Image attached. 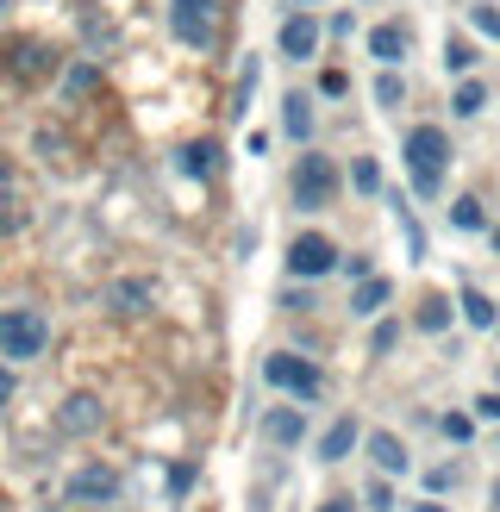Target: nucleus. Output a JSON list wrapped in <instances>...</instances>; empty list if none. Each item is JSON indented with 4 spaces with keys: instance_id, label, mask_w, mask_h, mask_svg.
Wrapping results in <instances>:
<instances>
[{
    "instance_id": "7",
    "label": "nucleus",
    "mask_w": 500,
    "mask_h": 512,
    "mask_svg": "<svg viewBox=\"0 0 500 512\" xmlns=\"http://www.w3.org/2000/svg\"><path fill=\"white\" fill-rule=\"evenodd\" d=\"M69 500H75V506H113V500H119V475H113L107 463L75 469V475H69Z\"/></svg>"
},
{
    "instance_id": "36",
    "label": "nucleus",
    "mask_w": 500,
    "mask_h": 512,
    "mask_svg": "<svg viewBox=\"0 0 500 512\" xmlns=\"http://www.w3.org/2000/svg\"><path fill=\"white\" fill-rule=\"evenodd\" d=\"M419 512H444V506H432V500H425V506H419Z\"/></svg>"
},
{
    "instance_id": "28",
    "label": "nucleus",
    "mask_w": 500,
    "mask_h": 512,
    "mask_svg": "<svg viewBox=\"0 0 500 512\" xmlns=\"http://www.w3.org/2000/svg\"><path fill=\"white\" fill-rule=\"evenodd\" d=\"M469 25H475L482 38H494V44H500V7H475V13H469Z\"/></svg>"
},
{
    "instance_id": "23",
    "label": "nucleus",
    "mask_w": 500,
    "mask_h": 512,
    "mask_svg": "<svg viewBox=\"0 0 500 512\" xmlns=\"http://www.w3.org/2000/svg\"><path fill=\"white\" fill-rule=\"evenodd\" d=\"M400 100H407V82H400L394 69H382L375 75V107H400Z\"/></svg>"
},
{
    "instance_id": "24",
    "label": "nucleus",
    "mask_w": 500,
    "mask_h": 512,
    "mask_svg": "<svg viewBox=\"0 0 500 512\" xmlns=\"http://www.w3.org/2000/svg\"><path fill=\"white\" fill-rule=\"evenodd\" d=\"M450 225H457V232H482V225H488L482 200H457V213H450Z\"/></svg>"
},
{
    "instance_id": "11",
    "label": "nucleus",
    "mask_w": 500,
    "mask_h": 512,
    "mask_svg": "<svg viewBox=\"0 0 500 512\" xmlns=\"http://www.w3.org/2000/svg\"><path fill=\"white\" fill-rule=\"evenodd\" d=\"M107 306H113L119 319L150 313V281H113V288H107Z\"/></svg>"
},
{
    "instance_id": "31",
    "label": "nucleus",
    "mask_w": 500,
    "mask_h": 512,
    "mask_svg": "<svg viewBox=\"0 0 500 512\" xmlns=\"http://www.w3.org/2000/svg\"><path fill=\"white\" fill-rule=\"evenodd\" d=\"M344 88H350V82H344V69H325V75H319V94H325V100H338Z\"/></svg>"
},
{
    "instance_id": "5",
    "label": "nucleus",
    "mask_w": 500,
    "mask_h": 512,
    "mask_svg": "<svg viewBox=\"0 0 500 512\" xmlns=\"http://www.w3.org/2000/svg\"><path fill=\"white\" fill-rule=\"evenodd\" d=\"M169 32L182 38L188 50H213V38H219V0H175V7H169Z\"/></svg>"
},
{
    "instance_id": "33",
    "label": "nucleus",
    "mask_w": 500,
    "mask_h": 512,
    "mask_svg": "<svg viewBox=\"0 0 500 512\" xmlns=\"http://www.w3.org/2000/svg\"><path fill=\"white\" fill-rule=\"evenodd\" d=\"M475 413H482V419H500V394H482V400H475Z\"/></svg>"
},
{
    "instance_id": "27",
    "label": "nucleus",
    "mask_w": 500,
    "mask_h": 512,
    "mask_svg": "<svg viewBox=\"0 0 500 512\" xmlns=\"http://www.w3.org/2000/svg\"><path fill=\"white\" fill-rule=\"evenodd\" d=\"M363 500H369V512H388V506H394V488H388V475H375L369 488H363Z\"/></svg>"
},
{
    "instance_id": "2",
    "label": "nucleus",
    "mask_w": 500,
    "mask_h": 512,
    "mask_svg": "<svg viewBox=\"0 0 500 512\" xmlns=\"http://www.w3.org/2000/svg\"><path fill=\"white\" fill-rule=\"evenodd\" d=\"M288 188H294V207H300V213L332 207V200H338V163H332V157H319V150H307V157L294 163Z\"/></svg>"
},
{
    "instance_id": "15",
    "label": "nucleus",
    "mask_w": 500,
    "mask_h": 512,
    "mask_svg": "<svg viewBox=\"0 0 500 512\" xmlns=\"http://www.w3.org/2000/svg\"><path fill=\"white\" fill-rule=\"evenodd\" d=\"M369 463L382 475H400V469H407V444H400L394 431H375V438H369Z\"/></svg>"
},
{
    "instance_id": "18",
    "label": "nucleus",
    "mask_w": 500,
    "mask_h": 512,
    "mask_svg": "<svg viewBox=\"0 0 500 512\" xmlns=\"http://www.w3.org/2000/svg\"><path fill=\"white\" fill-rule=\"evenodd\" d=\"M213 169H219V144H213V138H194V144L182 150V175H194V182H207Z\"/></svg>"
},
{
    "instance_id": "35",
    "label": "nucleus",
    "mask_w": 500,
    "mask_h": 512,
    "mask_svg": "<svg viewBox=\"0 0 500 512\" xmlns=\"http://www.w3.org/2000/svg\"><path fill=\"white\" fill-rule=\"evenodd\" d=\"M319 512H350V506H344V500H325V506H319Z\"/></svg>"
},
{
    "instance_id": "25",
    "label": "nucleus",
    "mask_w": 500,
    "mask_h": 512,
    "mask_svg": "<svg viewBox=\"0 0 500 512\" xmlns=\"http://www.w3.org/2000/svg\"><path fill=\"white\" fill-rule=\"evenodd\" d=\"M444 63L457 69V75H469V69H475V44H469V38H450V44H444Z\"/></svg>"
},
{
    "instance_id": "4",
    "label": "nucleus",
    "mask_w": 500,
    "mask_h": 512,
    "mask_svg": "<svg viewBox=\"0 0 500 512\" xmlns=\"http://www.w3.org/2000/svg\"><path fill=\"white\" fill-rule=\"evenodd\" d=\"M263 381H269V388H282V394H294V400H319L325 394V375L307 363V356H294V350H275L269 363H263Z\"/></svg>"
},
{
    "instance_id": "12",
    "label": "nucleus",
    "mask_w": 500,
    "mask_h": 512,
    "mask_svg": "<svg viewBox=\"0 0 500 512\" xmlns=\"http://www.w3.org/2000/svg\"><path fill=\"white\" fill-rule=\"evenodd\" d=\"M388 300H394V281H388V275H363V281H357V294H350V313H363V319H369V313H382Z\"/></svg>"
},
{
    "instance_id": "32",
    "label": "nucleus",
    "mask_w": 500,
    "mask_h": 512,
    "mask_svg": "<svg viewBox=\"0 0 500 512\" xmlns=\"http://www.w3.org/2000/svg\"><path fill=\"white\" fill-rule=\"evenodd\" d=\"M394 338H400V325H375V356L394 350Z\"/></svg>"
},
{
    "instance_id": "38",
    "label": "nucleus",
    "mask_w": 500,
    "mask_h": 512,
    "mask_svg": "<svg viewBox=\"0 0 500 512\" xmlns=\"http://www.w3.org/2000/svg\"><path fill=\"white\" fill-rule=\"evenodd\" d=\"M7 7H13V0H0V13H7Z\"/></svg>"
},
{
    "instance_id": "20",
    "label": "nucleus",
    "mask_w": 500,
    "mask_h": 512,
    "mask_svg": "<svg viewBox=\"0 0 500 512\" xmlns=\"http://www.w3.org/2000/svg\"><path fill=\"white\" fill-rule=\"evenodd\" d=\"M413 325H419V331H444V325H450V300H444V294H425L419 313H413Z\"/></svg>"
},
{
    "instance_id": "30",
    "label": "nucleus",
    "mask_w": 500,
    "mask_h": 512,
    "mask_svg": "<svg viewBox=\"0 0 500 512\" xmlns=\"http://www.w3.org/2000/svg\"><path fill=\"white\" fill-rule=\"evenodd\" d=\"M63 88H69V94H88V88H94V63H75V69L63 75Z\"/></svg>"
},
{
    "instance_id": "9",
    "label": "nucleus",
    "mask_w": 500,
    "mask_h": 512,
    "mask_svg": "<svg viewBox=\"0 0 500 512\" xmlns=\"http://www.w3.org/2000/svg\"><path fill=\"white\" fill-rule=\"evenodd\" d=\"M100 419H107V413H100V400H94V394H69V400H63V413H57V425L69 431V438H88V431H100Z\"/></svg>"
},
{
    "instance_id": "26",
    "label": "nucleus",
    "mask_w": 500,
    "mask_h": 512,
    "mask_svg": "<svg viewBox=\"0 0 500 512\" xmlns=\"http://www.w3.org/2000/svg\"><path fill=\"white\" fill-rule=\"evenodd\" d=\"M350 182H357V194H382V169H375L369 157H357V169H350Z\"/></svg>"
},
{
    "instance_id": "6",
    "label": "nucleus",
    "mask_w": 500,
    "mask_h": 512,
    "mask_svg": "<svg viewBox=\"0 0 500 512\" xmlns=\"http://www.w3.org/2000/svg\"><path fill=\"white\" fill-rule=\"evenodd\" d=\"M332 263H338V250H332V238H319V232H300L288 244V275H300V281L332 275Z\"/></svg>"
},
{
    "instance_id": "1",
    "label": "nucleus",
    "mask_w": 500,
    "mask_h": 512,
    "mask_svg": "<svg viewBox=\"0 0 500 512\" xmlns=\"http://www.w3.org/2000/svg\"><path fill=\"white\" fill-rule=\"evenodd\" d=\"M407 175H413V194H425V200L444 188V175H450V138L438 132V125H413V132H407Z\"/></svg>"
},
{
    "instance_id": "37",
    "label": "nucleus",
    "mask_w": 500,
    "mask_h": 512,
    "mask_svg": "<svg viewBox=\"0 0 500 512\" xmlns=\"http://www.w3.org/2000/svg\"><path fill=\"white\" fill-rule=\"evenodd\" d=\"M494 512H500V488H494Z\"/></svg>"
},
{
    "instance_id": "21",
    "label": "nucleus",
    "mask_w": 500,
    "mask_h": 512,
    "mask_svg": "<svg viewBox=\"0 0 500 512\" xmlns=\"http://www.w3.org/2000/svg\"><path fill=\"white\" fill-rule=\"evenodd\" d=\"M482 107H488V88L482 82H463L457 94H450V113H457V119H475Z\"/></svg>"
},
{
    "instance_id": "17",
    "label": "nucleus",
    "mask_w": 500,
    "mask_h": 512,
    "mask_svg": "<svg viewBox=\"0 0 500 512\" xmlns=\"http://www.w3.org/2000/svg\"><path fill=\"white\" fill-rule=\"evenodd\" d=\"M25 219V194H19V175L0 163V232H13V225Z\"/></svg>"
},
{
    "instance_id": "3",
    "label": "nucleus",
    "mask_w": 500,
    "mask_h": 512,
    "mask_svg": "<svg viewBox=\"0 0 500 512\" xmlns=\"http://www.w3.org/2000/svg\"><path fill=\"white\" fill-rule=\"evenodd\" d=\"M44 344H50L44 313H32V306H13V313H0V356H13V363H32V356H44Z\"/></svg>"
},
{
    "instance_id": "34",
    "label": "nucleus",
    "mask_w": 500,
    "mask_h": 512,
    "mask_svg": "<svg viewBox=\"0 0 500 512\" xmlns=\"http://www.w3.org/2000/svg\"><path fill=\"white\" fill-rule=\"evenodd\" d=\"M7 400H13V369L0 363V406H7Z\"/></svg>"
},
{
    "instance_id": "29",
    "label": "nucleus",
    "mask_w": 500,
    "mask_h": 512,
    "mask_svg": "<svg viewBox=\"0 0 500 512\" xmlns=\"http://www.w3.org/2000/svg\"><path fill=\"white\" fill-rule=\"evenodd\" d=\"M438 431H444V438H450V444H463V438H469V431H475V425H469V413H444V419H438Z\"/></svg>"
},
{
    "instance_id": "16",
    "label": "nucleus",
    "mask_w": 500,
    "mask_h": 512,
    "mask_svg": "<svg viewBox=\"0 0 500 512\" xmlns=\"http://www.w3.org/2000/svg\"><path fill=\"white\" fill-rule=\"evenodd\" d=\"M300 431H307L300 406H282V413H269V419H263V438H269V444H282V450H288V444H300Z\"/></svg>"
},
{
    "instance_id": "8",
    "label": "nucleus",
    "mask_w": 500,
    "mask_h": 512,
    "mask_svg": "<svg viewBox=\"0 0 500 512\" xmlns=\"http://www.w3.org/2000/svg\"><path fill=\"white\" fill-rule=\"evenodd\" d=\"M275 50H282L288 63H307L313 50H319V19H307V13H288V19H282V32H275Z\"/></svg>"
},
{
    "instance_id": "13",
    "label": "nucleus",
    "mask_w": 500,
    "mask_h": 512,
    "mask_svg": "<svg viewBox=\"0 0 500 512\" xmlns=\"http://www.w3.org/2000/svg\"><path fill=\"white\" fill-rule=\"evenodd\" d=\"M350 450H357V419H332V425H325V438H319V456H325V463H344V456Z\"/></svg>"
},
{
    "instance_id": "19",
    "label": "nucleus",
    "mask_w": 500,
    "mask_h": 512,
    "mask_svg": "<svg viewBox=\"0 0 500 512\" xmlns=\"http://www.w3.org/2000/svg\"><path fill=\"white\" fill-rule=\"evenodd\" d=\"M282 107H288V113H282L288 138H313V100H307V94H288Z\"/></svg>"
},
{
    "instance_id": "10",
    "label": "nucleus",
    "mask_w": 500,
    "mask_h": 512,
    "mask_svg": "<svg viewBox=\"0 0 500 512\" xmlns=\"http://www.w3.org/2000/svg\"><path fill=\"white\" fill-rule=\"evenodd\" d=\"M0 63H7L19 82H38V75H50V50L44 44H7V50H0Z\"/></svg>"
},
{
    "instance_id": "14",
    "label": "nucleus",
    "mask_w": 500,
    "mask_h": 512,
    "mask_svg": "<svg viewBox=\"0 0 500 512\" xmlns=\"http://www.w3.org/2000/svg\"><path fill=\"white\" fill-rule=\"evenodd\" d=\"M369 57L382 69H394L400 57H407V32H400V25H375V32H369Z\"/></svg>"
},
{
    "instance_id": "22",
    "label": "nucleus",
    "mask_w": 500,
    "mask_h": 512,
    "mask_svg": "<svg viewBox=\"0 0 500 512\" xmlns=\"http://www.w3.org/2000/svg\"><path fill=\"white\" fill-rule=\"evenodd\" d=\"M463 319H469L475 331H488V325H494V300H488L482 288H469V294H463Z\"/></svg>"
}]
</instances>
